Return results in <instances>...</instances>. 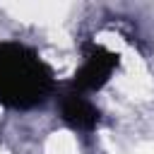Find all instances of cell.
<instances>
[{
  "label": "cell",
  "mask_w": 154,
  "mask_h": 154,
  "mask_svg": "<svg viewBox=\"0 0 154 154\" xmlns=\"http://www.w3.org/2000/svg\"><path fill=\"white\" fill-rule=\"evenodd\" d=\"M116 67H118V53H113L103 46H96V43H87L84 46V63L75 72L72 84L77 87L79 94L96 91L111 79Z\"/></svg>",
  "instance_id": "2"
},
{
  "label": "cell",
  "mask_w": 154,
  "mask_h": 154,
  "mask_svg": "<svg viewBox=\"0 0 154 154\" xmlns=\"http://www.w3.org/2000/svg\"><path fill=\"white\" fill-rule=\"evenodd\" d=\"M53 89L48 65L17 41L0 43V103L10 108H34Z\"/></svg>",
  "instance_id": "1"
},
{
  "label": "cell",
  "mask_w": 154,
  "mask_h": 154,
  "mask_svg": "<svg viewBox=\"0 0 154 154\" xmlns=\"http://www.w3.org/2000/svg\"><path fill=\"white\" fill-rule=\"evenodd\" d=\"M60 118L72 128V130H82L89 132L96 128L99 123V108L79 91H70L60 99Z\"/></svg>",
  "instance_id": "3"
}]
</instances>
